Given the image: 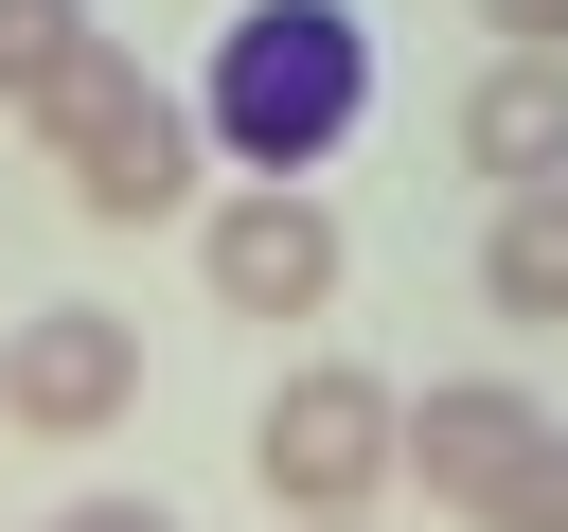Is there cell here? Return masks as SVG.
Listing matches in <instances>:
<instances>
[{
    "instance_id": "obj_1",
    "label": "cell",
    "mask_w": 568,
    "mask_h": 532,
    "mask_svg": "<svg viewBox=\"0 0 568 532\" xmlns=\"http://www.w3.org/2000/svg\"><path fill=\"white\" fill-rule=\"evenodd\" d=\"M248 195H320V160L373 124V18L355 0H231L195 106H178Z\"/></svg>"
},
{
    "instance_id": "obj_2",
    "label": "cell",
    "mask_w": 568,
    "mask_h": 532,
    "mask_svg": "<svg viewBox=\"0 0 568 532\" xmlns=\"http://www.w3.org/2000/svg\"><path fill=\"white\" fill-rule=\"evenodd\" d=\"M390 372H355V355H302L266 408H248V479H266V514L284 532H373V497H390Z\"/></svg>"
},
{
    "instance_id": "obj_3",
    "label": "cell",
    "mask_w": 568,
    "mask_h": 532,
    "mask_svg": "<svg viewBox=\"0 0 568 532\" xmlns=\"http://www.w3.org/2000/svg\"><path fill=\"white\" fill-rule=\"evenodd\" d=\"M36 142H53V177H71L89 231H160V213H195V124H178V89H142L124 35L36 106Z\"/></svg>"
},
{
    "instance_id": "obj_4",
    "label": "cell",
    "mask_w": 568,
    "mask_h": 532,
    "mask_svg": "<svg viewBox=\"0 0 568 532\" xmlns=\"http://www.w3.org/2000/svg\"><path fill=\"white\" fill-rule=\"evenodd\" d=\"M142 408V319L124 301H36L0 319V426L18 443H106Z\"/></svg>"
},
{
    "instance_id": "obj_5",
    "label": "cell",
    "mask_w": 568,
    "mask_h": 532,
    "mask_svg": "<svg viewBox=\"0 0 568 532\" xmlns=\"http://www.w3.org/2000/svg\"><path fill=\"white\" fill-rule=\"evenodd\" d=\"M195 266H213L231 319H320L337 301V213L320 195H213L195 213Z\"/></svg>"
},
{
    "instance_id": "obj_6",
    "label": "cell",
    "mask_w": 568,
    "mask_h": 532,
    "mask_svg": "<svg viewBox=\"0 0 568 532\" xmlns=\"http://www.w3.org/2000/svg\"><path fill=\"white\" fill-rule=\"evenodd\" d=\"M532 426H550V408H532L515 372H426V408H390V479H426V497L462 514V497H479Z\"/></svg>"
},
{
    "instance_id": "obj_7",
    "label": "cell",
    "mask_w": 568,
    "mask_h": 532,
    "mask_svg": "<svg viewBox=\"0 0 568 532\" xmlns=\"http://www.w3.org/2000/svg\"><path fill=\"white\" fill-rule=\"evenodd\" d=\"M462 160H479L497 195H568V71H550V53H497V71L462 89Z\"/></svg>"
},
{
    "instance_id": "obj_8",
    "label": "cell",
    "mask_w": 568,
    "mask_h": 532,
    "mask_svg": "<svg viewBox=\"0 0 568 532\" xmlns=\"http://www.w3.org/2000/svg\"><path fill=\"white\" fill-rule=\"evenodd\" d=\"M479 301H497L515 337L568 319V195H497V231H479Z\"/></svg>"
},
{
    "instance_id": "obj_9",
    "label": "cell",
    "mask_w": 568,
    "mask_h": 532,
    "mask_svg": "<svg viewBox=\"0 0 568 532\" xmlns=\"http://www.w3.org/2000/svg\"><path fill=\"white\" fill-rule=\"evenodd\" d=\"M89 53H106V18H89V0H0V106H18V124H36Z\"/></svg>"
},
{
    "instance_id": "obj_10",
    "label": "cell",
    "mask_w": 568,
    "mask_h": 532,
    "mask_svg": "<svg viewBox=\"0 0 568 532\" xmlns=\"http://www.w3.org/2000/svg\"><path fill=\"white\" fill-rule=\"evenodd\" d=\"M462 514H479V532H568V426H532V443H515Z\"/></svg>"
},
{
    "instance_id": "obj_11",
    "label": "cell",
    "mask_w": 568,
    "mask_h": 532,
    "mask_svg": "<svg viewBox=\"0 0 568 532\" xmlns=\"http://www.w3.org/2000/svg\"><path fill=\"white\" fill-rule=\"evenodd\" d=\"M479 18H497V53H550L568 71V0H479Z\"/></svg>"
},
{
    "instance_id": "obj_12",
    "label": "cell",
    "mask_w": 568,
    "mask_h": 532,
    "mask_svg": "<svg viewBox=\"0 0 568 532\" xmlns=\"http://www.w3.org/2000/svg\"><path fill=\"white\" fill-rule=\"evenodd\" d=\"M53 532H178L160 497H53Z\"/></svg>"
}]
</instances>
